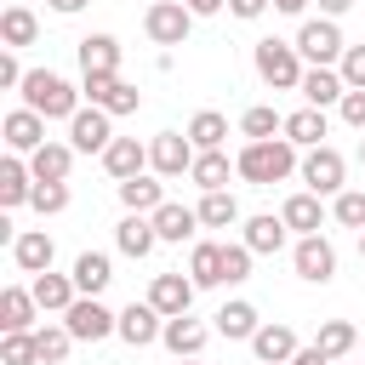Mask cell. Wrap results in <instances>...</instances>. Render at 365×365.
<instances>
[{"label":"cell","mask_w":365,"mask_h":365,"mask_svg":"<svg viewBox=\"0 0 365 365\" xmlns=\"http://www.w3.org/2000/svg\"><path fill=\"white\" fill-rule=\"evenodd\" d=\"M268 6H274V0H228V11H234V17H245V23H257Z\"/></svg>","instance_id":"48"},{"label":"cell","mask_w":365,"mask_h":365,"mask_svg":"<svg viewBox=\"0 0 365 365\" xmlns=\"http://www.w3.org/2000/svg\"><path fill=\"white\" fill-rule=\"evenodd\" d=\"M51 257H57V245H51L46 228H23V234H11V262H17L23 274H51Z\"/></svg>","instance_id":"16"},{"label":"cell","mask_w":365,"mask_h":365,"mask_svg":"<svg viewBox=\"0 0 365 365\" xmlns=\"http://www.w3.org/2000/svg\"><path fill=\"white\" fill-rule=\"evenodd\" d=\"M160 331H165V314H160L148 297L120 308V331H114V336H120L125 348H154V342H160Z\"/></svg>","instance_id":"11"},{"label":"cell","mask_w":365,"mask_h":365,"mask_svg":"<svg viewBox=\"0 0 365 365\" xmlns=\"http://www.w3.org/2000/svg\"><path fill=\"white\" fill-rule=\"evenodd\" d=\"M63 325H68V336H74V342H103V336H114V331H120V314H114L103 297H80V302L63 314Z\"/></svg>","instance_id":"9"},{"label":"cell","mask_w":365,"mask_h":365,"mask_svg":"<svg viewBox=\"0 0 365 365\" xmlns=\"http://www.w3.org/2000/svg\"><path fill=\"white\" fill-rule=\"evenodd\" d=\"M194 291H200V285H194L188 274H154V279H148V302H154L165 319L188 314V308H194Z\"/></svg>","instance_id":"13"},{"label":"cell","mask_w":365,"mask_h":365,"mask_svg":"<svg viewBox=\"0 0 365 365\" xmlns=\"http://www.w3.org/2000/svg\"><path fill=\"white\" fill-rule=\"evenodd\" d=\"M23 74H29V68L17 63V51H0V86H6V91H17V86H23Z\"/></svg>","instance_id":"47"},{"label":"cell","mask_w":365,"mask_h":365,"mask_svg":"<svg viewBox=\"0 0 365 365\" xmlns=\"http://www.w3.org/2000/svg\"><path fill=\"white\" fill-rule=\"evenodd\" d=\"M57 17H74V11H86V0H46Z\"/></svg>","instance_id":"51"},{"label":"cell","mask_w":365,"mask_h":365,"mask_svg":"<svg viewBox=\"0 0 365 365\" xmlns=\"http://www.w3.org/2000/svg\"><path fill=\"white\" fill-rule=\"evenodd\" d=\"M103 171H108L114 182L143 177V171H148V143H137V137H114V143L103 148Z\"/></svg>","instance_id":"15"},{"label":"cell","mask_w":365,"mask_h":365,"mask_svg":"<svg viewBox=\"0 0 365 365\" xmlns=\"http://www.w3.org/2000/svg\"><path fill=\"white\" fill-rule=\"evenodd\" d=\"M302 97H308V108H336L348 97V86H342L336 68H308L302 74Z\"/></svg>","instance_id":"35"},{"label":"cell","mask_w":365,"mask_h":365,"mask_svg":"<svg viewBox=\"0 0 365 365\" xmlns=\"http://www.w3.org/2000/svg\"><path fill=\"white\" fill-rule=\"evenodd\" d=\"M274 11H285V17H302V11H308V0H274Z\"/></svg>","instance_id":"52"},{"label":"cell","mask_w":365,"mask_h":365,"mask_svg":"<svg viewBox=\"0 0 365 365\" xmlns=\"http://www.w3.org/2000/svg\"><path fill=\"white\" fill-rule=\"evenodd\" d=\"M177 365H200V359H177Z\"/></svg>","instance_id":"55"},{"label":"cell","mask_w":365,"mask_h":365,"mask_svg":"<svg viewBox=\"0 0 365 365\" xmlns=\"http://www.w3.org/2000/svg\"><path fill=\"white\" fill-rule=\"evenodd\" d=\"M29 171H34V182H68V171H74V143H46V148H34V154H29Z\"/></svg>","instance_id":"26"},{"label":"cell","mask_w":365,"mask_h":365,"mask_svg":"<svg viewBox=\"0 0 365 365\" xmlns=\"http://www.w3.org/2000/svg\"><path fill=\"white\" fill-rule=\"evenodd\" d=\"M23 108H34L40 120H74L86 103H80V86H68L57 68H29L23 86H17Z\"/></svg>","instance_id":"2"},{"label":"cell","mask_w":365,"mask_h":365,"mask_svg":"<svg viewBox=\"0 0 365 365\" xmlns=\"http://www.w3.org/2000/svg\"><path fill=\"white\" fill-rule=\"evenodd\" d=\"M314 348H319L331 365H342V359L359 348V331H354L348 319H319V331H314Z\"/></svg>","instance_id":"33"},{"label":"cell","mask_w":365,"mask_h":365,"mask_svg":"<svg viewBox=\"0 0 365 365\" xmlns=\"http://www.w3.org/2000/svg\"><path fill=\"white\" fill-rule=\"evenodd\" d=\"M194 228H200V211H188V205H177V200H165V205L154 211L160 245H182V240H194Z\"/></svg>","instance_id":"28"},{"label":"cell","mask_w":365,"mask_h":365,"mask_svg":"<svg viewBox=\"0 0 365 365\" xmlns=\"http://www.w3.org/2000/svg\"><path fill=\"white\" fill-rule=\"evenodd\" d=\"M211 319H217V336H228V342H251V336L262 331V314H257V302H245V297L222 302Z\"/></svg>","instance_id":"21"},{"label":"cell","mask_w":365,"mask_h":365,"mask_svg":"<svg viewBox=\"0 0 365 365\" xmlns=\"http://www.w3.org/2000/svg\"><path fill=\"white\" fill-rule=\"evenodd\" d=\"M68 274H74V285H80V297H103V291H108V279H114V262H108L103 251H80Z\"/></svg>","instance_id":"32"},{"label":"cell","mask_w":365,"mask_h":365,"mask_svg":"<svg viewBox=\"0 0 365 365\" xmlns=\"http://www.w3.org/2000/svg\"><path fill=\"white\" fill-rule=\"evenodd\" d=\"M160 342H165L177 359H200V354H205V342H211V325H205V319H194V314H177V319H165Z\"/></svg>","instance_id":"14"},{"label":"cell","mask_w":365,"mask_h":365,"mask_svg":"<svg viewBox=\"0 0 365 365\" xmlns=\"http://www.w3.org/2000/svg\"><path fill=\"white\" fill-rule=\"evenodd\" d=\"M297 177H302V188H308V194L336 200V194L348 188V160L325 143V148H308V154H302V171H297Z\"/></svg>","instance_id":"5"},{"label":"cell","mask_w":365,"mask_h":365,"mask_svg":"<svg viewBox=\"0 0 365 365\" xmlns=\"http://www.w3.org/2000/svg\"><path fill=\"white\" fill-rule=\"evenodd\" d=\"M188 279H194L200 291L228 285V279H222V245H217V240H194V251H188Z\"/></svg>","instance_id":"31"},{"label":"cell","mask_w":365,"mask_h":365,"mask_svg":"<svg viewBox=\"0 0 365 365\" xmlns=\"http://www.w3.org/2000/svg\"><path fill=\"white\" fill-rule=\"evenodd\" d=\"M279 217H285V228L302 240V234H319L325 228V200L319 194H308V188H297L285 205H279Z\"/></svg>","instance_id":"22"},{"label":"cell","mask_w":365,"mask_h":365,"mask_svg":"<svg viewBox=\"0 0 365 365\" xmlns=\"http://www.w3.org/2000/svg\"><path fill=\"white\" fill-rule=\"evenodd\" d=\"M291 268H297V279H308V285H331V279H336V245H331L325 234H302V240L291 245Z\"/></svg>","instance_id":"8"},{"label":"cell","mask_w":365,"mask_h":365,"mask_svg":"<svg viewBox=\"0 0 365 365\" xmlns=\"http://www.w3.org/2000/svg\"><path fill=\"white\" fill-rule=\"evenodd\" d=\"M34 314H40L34 291H23V285H6V291H0V336H11V331H40Z\"/></svg>","instance_id":"24"},{"label":"cell","mask_w":365,"mask_h":365,"mask_svg":"<svg viewBox=\"0 0 365 365\" xmlns=\"http://www.w3.org/2000/svg\"><path fill=\"white\" fill-rule=\"evenodd\" d=\"M40 217H57V211H68V182H34V200H29Z\"/></svg>","instance_id":"44"},{"label":"cell","mask_w":365,"mask_h":365,"mask_svg":"<svg viewBox=\"0 0 365 365\" xmlns=\"http://www.w3.org/2000/svg\"><path fill=\"white\" fill-rule=\"evenodd\" d=\"M331 217H336V228L365 234V188H342V194L331 200Z\"/></svg>","instance_id":"40"},{"label":"cell","mask_w":365,"mask_h":365,"mask_svg":"<svg viewBox=\"0 0 365 365\" xmlns=\"http://www.w3.org/2000/svg\"><path fill=\"white\" fill-rule=\"evenodd\" d=\"M114 245H120V257L143 262V257L160 245V234H154V217H137V211H125V217H120V228H114Z\"/></svg>","instance_id":"23"},{"label":"cell","mask_w":365,"mask_h":365,"mask_svg":"<svg viewBox=\"0 0 365 365\" xmlns=\"http://www.w3.org/2000/svg\"><path fill=\"white\" fill-rule=\"evenodd\" d=\"M228 177H240V165H234L222 148L200 154V160H194V171H188V182H194L200 194H222V188H228Z\"/></svg>","instance_id":"27"},{"label":"cell","mask_w":365,"mask_h":365,"mask_svg":"<svg viewBox=\"0 0 365 365\" xmlns=\"http://www.w3.org/2000/svg\"><path fill=\"white\" fill-rule=\"evenodd\" d=\"M188 29H194V11H188L182 0H148V11H143V34H148L154 46H182Z\"/></svg>","instance_id":"7"},{"label":"cell","mask_w":365,"mask_h":365,"mask_svg":"<svg viewBox=\"0 0 365 365\" xmlns=\"http://www.w3.org/2000/svg\"><path fill=\"white\" fill-rule=\"evenodd\" d=\"M17 6H29V0H17Z\"/></svg>","instance_id":"56"},{"label":"cell","mask_w":365,"mask_h":365,"mask_svg":"<svg viewBox=\"0 0 365 365\" xmlns=\"http://www.w3.org/2000/svg\"><path fill=\"white\" fill-rule=\"evenodd\" d=\"M297 51H302L308 68H336L342 51H348V40H342V29H336L331 17H308V23L297 29Z\"/></svg>","instance_id":"4"},{"label":"cell","mask_w":365,"mask_h":365,"mask_svg":"<svg viewBox=\"0 0 365 365\" xmlns=\"http://www.w3.org/2000/svg\"><path fill=\"white\" fill-rule=\"evenodd\" d=\"M325 137H331L325 108H308V103H302V108H291V114H285V143H297L302 154H308V148H325Z\"/></svg>","instance_id":"18"},{"label":"cell","mask_w":365,"mask_h":365,"mask_svg":"<svg viewBox=\"0 0 365 365\" xmlns=\"http://www.w3.org/2000/svg\"><path fill=\"white\" fill-rule=\"evenodd\" d=\"M120 205H125V211H137V217H154V211L165 205V182L143 171V177H131V182H120Z\"/></svg>","instance_id":"30"},{"label":"cell","mask_w":365,"mask_h":365,"mask_svg":"<svg viewBox=\"0 0 365 365\" xmlns=\"http://www.w3.org/2000/svg\"><path fill=\"white\" fill-rule=\"evenodd\" d=\"M80 74H120V40L114 34H86L80 40Z\"/></svg>","instance_id":"29"},{"label":"cell","mask_w":365,"mask_h":365,"mask_svg":"<svg viewBox=\"0 0 365 365\" xmlns=\"http://www.w3.org/2000/svg\"><path fill=\"white\" fill-rule=\"evenodd\" d=\"M285 234H291V228H285L279 211H257V217H245V234H240V240H245L257 257H274V251L285 245Z\"/></svg>","instance_id":"25"},{"label":"cell","mask_w":365,"mask_h":365,"mask_svg":"<svg viewBox=\"0 0 365 365\" xmlns=\"http://www.w3.org/2000/svg\"><path fill=\"white\" fill-rule=\"evenodd\" d=\"M336 114H342V125H354V131L365 137V91H348V97L336 103Z\"/></svg>","instance_id":"46"},{"label":"cell","mask_w":365,"mask_h":365,"mask_svg":"<svg viewBox=\"0 0 365 365\" xmlns=\"http://www.w3.org/2000/svg\"><path fill=\"white\" fill-rule=\"evenodd\" d=\"M182 6H188V11H194V17H217V11H222V6H228V0H182Z\"/></svg>","instance_id":"50"},{"label":"cell","mask_w":365,"mask_h":365,"mask_svg":"<svg viewBox=\"0 0 365 365\" xmlns=\"http://www.w3.org/2000/svg\"><path fill=\"white\" fill-rule=\"evenodd\" d=\"M336 74H342V86H348V91H365V46H348V51H342V63H336Z\"/></svg>","instance_id":"45"},{"label":"cell","mask_w":365,"mask_h":365,"mask_svg":"<svg viewBox=\"0 0 365 365\" xmlns=\"http://www.w3.org/2000/svg\"><path fill=\"white\" fill-rule=\"evenodd\" d=\"M188 143H194L200 154H211V148H222V143H228V120H222L217 108H200V114L188 120Z\"/></svg>","instance_id":"37"},{"label":"cell","mask_w":365,"mask_h":365,"mask_svg":"<svg viewBox=\"0 0 365 365\" xmlns=\"http://www.w3.org/2000/svg\"><path fill=\"white\" fill-rule=\"evenodd\" d=\"M0 137H6V154H23V160L51 143V137H46V120H40L34 108H11L6 125H0Z\"/></svg>","instance_id":"12"},{"label":"cell","mask_w":365,"mask_h":365,"mask_svg":"<svg viewBox=\"0 0 365 365\" xmlns=\"http://www.w3.org/2000/svg\"><path fill=\"white\" fill-rule=\"evenodd\" d=\"M0 40H6V51L34 46V40H40V17H34L29 6H6V11H0Z\"/></svg>","instance_id":"34"},{"label":"cell","mask_w":365,"mask_h":365,"mask_svg":"<svg viewBox=\"0 0 365 365\" xmlns=\"http://www.w3.org/2000/svg\"><path fill=\"white\" fill-rule=\"evenodd\" d=\"M97 108H108L114 120H120V114H137V108H143V91H137L131 80H114V86H108V97H103Z\"/></svg>","instance_id":"43"},{"label":"cell","mask_w":365,"mask_h":365,"mask_svg":"<svg viewBox=\"0 0 365 365\" xmlns=\"http://www.w3.org/2000/svg\"><path fill=\"white\" fill-rule=\"evenodd\" d=\"M359 257H365V234H359Z\"/></svg>","instance_id":"54"},{"label":"cell","mask_w":365,"mask_h":365,"mask_svg":"<svg viewBox=\"0 0 365 365\" xmlns=\"http://www.w3.org/2000/svg\"><path fill=\"white\" fill-rule=\"evenodd\" d=\"M240 137H245V143L285 137V114H279V108H268V103H257V108H245V114H240Z\"/></svg>","instance_id":"36"},{"label":"cell","mask_w":365,"mask_h":365,"mask_svg":"<svg viewBox=\"0 0 365 365\" xmlns=\"http://www.w3.org/2000/svg\"><path fill=\"white\" fill-rule=\"evenodd\" d=\"M194 211H200V228H234V222H240V200H234L228 188H222V194H200Z\"/></svg>","instance_id":"38"},{"label":"cell","mask_w":365,"mask_h":365,"mask_svg":"<svg viewBox=\"0 0 365 365\" xmlns=\"http://www.w3.org/2000/svg\"><path fill=\"white\" fill-rule=\"evenodd\" d=\"M354 6H359V0H319V17H331V23H336V17H342V11H354Z\"/></svg>","instance_id":"49"},{"label":"cell","mask_w":365,"mask_h":365,"mask_svg":"<svg viewBox=\"0 0 365 365\" xmlns=\"http://www.w3.org/2000/svg\"><path fill=\"white\" fill-rule=\"evenodd\" d=\"M29 200H34V171H29L23 154H6L0 160V211H17Z\"/></svg>","instance_id":"19"},{"label":"cell","mask_w":365,"mask_h":365,"mask_svg":"<svg viewBox=\"0 0 365 365\" xmlns=\"http://www.w3.org/2000/svg\"><path fill=\"white\" fill-rule=\"evenodd\" d=\"M34 348H40V365H63V359H68V348H74V336H68V325H63V319H51V325H40V331H34Z\"/></svg>","instance_id":"39"},{"label":"cell","mask_w":365,"mask_h":365,"mask_svg":"<svg viewBox=\"0 0 365 365\" xmlns=\"http://www.w3.org/2000/svg\"><path fill=\"white\" fill-rule=\"evenodd\" d=\"M234 165H240V182H251V188H274V182H285V177H297V171H302L297 143H285V137L245 143V148L234 154Z\"/></svg>","instance_id":"1"},{"label":"cell","mask_w":365,"mask_h":365,"mask_svg":"<svg viewBox=\"0 0 365 365\" xmlns=\"http://www.w3.org/2000/svg\"><path fill=\"white\" fill-rule=\"evenodd\" d=\"M297 331L291 325H274V319H262V331L251 336V354H257V365H291L297 359Z\"/></svg>","instance_id":"17"},{"label":"cell","mask_w":365,"mask_h":365,"mask_svg":"<svg viewBox=\"0 0 365 365\" xmlns=\"http://www.w3.org/2000/svg\"><path fill=\"white\" fill-rule=\"evenodd\" d=\"M0 365H40L34 331H11V336H0Z\"/></svg>","instance_id":"41"},{"label":"cell","mask_w":365,"mask_h":365,"mask_svg":"<svg viewBox=\"0 0 365 365\" xmlns=\"http://www.w3.org/2000/svg\"><path fill=\"white\" fill-rule=\"evenodd\" d=\"M359 165H365V137H359Z\"/></svg>","instance_id":"53"},{"label":"cell","mask_w":365,"mask_h":365,"mask_svg":"<svg viewBox=\"0 0 365 365\" xmlns=\"http://www.w3.org/2000/svg\"><path fill=\"white\" fill-rule=\"evenodd\" d=\"M200 160V148L188 143V131H154L148 137V171L154 177H188Z\"/></svg>","instance_id":"6"},{"label":"cell","mask_w":365,"mask_h":365,"mask_svg":"<svg viewBox=\"0 0 365 365\" xmlns=\"http://www.w3.org/2000/svg\"><path fill=\"white\" fill-rule=\"evenodd\" d=\"M251 257H257V251H251L245 240H234V245L222 240V279H228V285H240V279H251Z\"/></svg>","instance_id":"42"},{"label":"cell","mask_w":365,"mask_h":365,"mask_svg":"<svg viewBox=\"0 0 365 365\" xmlns=\"http://www.w3.org/2000/svg\"><path fill=\"white\" fill-rule=\"evenodd\" d=\"M251 68H257V80L268 91H302V74H308L297 40H274V34L251 46Z\"/></svg>","instance_id":"3"},{"label":"cell","mask_w":365,"mask_h":365,"mask_svg":"<svg viewBox=\"0 0 365 365\" xmlns=\"http://www.w3.org/2000/svg\"><path fill=\"white\" fill-rule=\"evenodd\" d=\"M68 143H74V154H103V148L114 143V114L97 108V103H86V108L68 120Z\"/></svg>","instance_id":"10"},{"label":"cell","mask_w":365,"mask_h":365,"mask_svg":"<svg viewBox=\"0 0 365 365\" xmlns=\"http://www.w3.org/2000/svg\"><path fill=\"white\" fill-rule=\"evenodd\" d=\"M34 302H40V314H68L74 302H80V285H74V274H34Z\"/></svg>","instance_id":"20"}]
</instances>
